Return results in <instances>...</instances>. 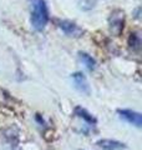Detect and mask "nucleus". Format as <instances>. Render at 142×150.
I'll return each instance as SVG.
<instances>
[{"label":"nucleus","instance_id":"nucleus-1","mask_svg":"<svg viewBox=\"0 0 142 150\" xmlns=\"http://www.w3.org/2000/svg\"><path fill=\"white\" fill-rule=\"evenodd\" d=\"M49 21V11L45 0H32L31 6V25L35 30L41 31Z\"/></svg>","mask_w":142,"mask_h":150},{"label":"nucleus","instance_id":"nucleus-2","mask_svg":"<svg viewBox=\"0 0 142 150\" xmlns=\"http://www.w3.org/2000/svg\"><path fill=\"white\" fill-rule=\"evenodd\" d=\"M125 23V14L122 10H115L111 13V16L108 19V24H110V30L115 35H120L122 29H124Z\"/></svg>","mask_w":142,"mask_h":150},{"label":"nucleus","instance_id":"nucleus-3","mask_svg":"<svg viewBox=\"0 0 142 150\" xmlns=\"http://www.w3.org/2000/svg\"><path fill=\"white\" fill-rule=\"evenodd\" d=\"M58 26L64 31V34H66L67 36H71V38H80L84 33L79 25H76L75 23L69 21V20L58 21Z\"/></svg>","mask_w":142,"mask_h":150},{"label":"nucleus","instance_id":"nucleus-4","mask_svg":"<svg viewBox=\"0 0 142 150\" xmlns=\"http://www.w3.org/2000/svg\"><path fill=\"white\" fill-rule=\"evenodd\" d=\"M118 114L122 119H125L127 123H130L132 125L141 128L142 125V116L140 112L137 111H132V110H118Z\"/></svg>","mask_w":142,"mask_h":150},{"label":"nucleus","instance_id":"nucleus-5","mask_svg":"<svg viewBox=\"0 0 142 150\" xmlns=\"http://www.w3.org/2000/svg\"><path fill=\"white\" fill-rule=\"evenodd\" d=\"M72 81L75 84V88L77 89L79 91H81L84 94H89L90 89H89V84L86 81V78L84 76L82 73H75L72 74Z\"/></svg>","mask_w":142,"mask_h":150},{"label":"nucleus","instance_id":"nucleus-6","mask_svg":"<svg viewBox=\"0 0 142 150\" xmlns=\"http://www.w3.org/2000/svg\"><path fill=\"white\" fill-rule=\"evenodd\" d=\"M97 144L98 146L105 150H122L125 148L124 144L115 142V140H100Z\"/></svg>","mask_w":142,"mask_h":150},{"label":"nucleus","instance_id":"nucleus-7","mask_svg":"<svg viewBox=\"0 0 142 150\" xmlns=\"http://www.w3.org/2000/svg\"><path fill=\"white\" fill-rule=\"evenodd\" d=\"M75 115H77L81 119H84L89 125H92L93 126L95 124H96V119H95L92 115H90L85 109H82V108H80V106H77L76 109H75Z\"/></svg>","mask_w":142,"mask_h":150},{"label":"nucleus","instance_id":"nucleus-8","mask_svg":"<svg viewBox=\"0 0 142 150\" xmlns=\"http://www.w3.org/2000/svg\"><path fill=\"white\" fill-rule=\"evenodd\" d=\"M79 58H80V60H81V63L89 70H93L95 68H96V62H95V59L92 58L91 55H89L86 53H80L79 54Z\"/></svg>","mask_w":142,"mask_h":150},{"label":"nucleus","instance_id":"nucleus-9","mask_svg":"<svg viewBox=\"0 0 142 150\" xmlns=\"http://www.w3.org/2000/svg\"><path fill=\"white\" fill-rule=\"evenodd\" d=\"M97 0H77L79 8L81 10H91V9L96 5Z\"/></svg>","mask_w":142,"mask_h":150}]
</instances>
